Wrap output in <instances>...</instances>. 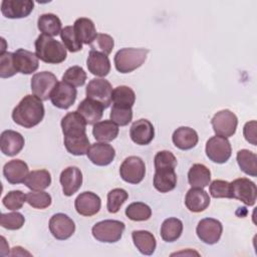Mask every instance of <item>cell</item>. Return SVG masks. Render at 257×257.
<instances>
[{
  "mask_svg": "<svg viewBox=\"0 0 257 257\" xmlns=\"http://www.w3.org/2000/svg\"><path fill=\"white\" fill-rule=\"evenodd\" d=\"M44 105L42 100L33 94L25 95L12 111V118L15 123L25 127L31 128L44 117Z\"/></svg>",
  "mask_w": 257,
  "mask_h": 257,
  "instance_id": "cell-1",
  "label": "cell"
},
{
  "mask_svg": "<svg viewBox=\"0 0 257 257\" xmlns=\"http://www.w3.org/2000/svg\"><path fill=\"white\" fill-rule=\"evenodd\" d=\"M34 45L36 56L45 63L58 64L66 58L65 46L51 36L41 33L35 40Z\"/></svg>",
  "mask_w": 257,
  "mask_h": 257,
  "instance_id": "cell-2",
  "label": "cell"
},
{
  "mask_svg": "<svg viewBox=\"0 0 257 257\" xmlns=\"http://www.w3.org/2000/svg\"><path fill=\"white\" fill-rule=\"evenodd\" d=\"M148 53L147 48H121L114 55V66L120 73H130L144 64Z\"/></svg>",
  "mask_w": 257,
  "mask_h": 257,
  "instance_id": "cell-3",
  "label": "cell"
},
{
  "mask_svg": "<svg viewBox=\"0 0 257 257\" xmlns=\"http://www.w3.org/2000/svg\"><path fill=\"white\" fill-rule=\"evenodd\" d=\"M125 225L118 220H103L93 225L92 236L99 242L115 243L120 240Z\"/></svg>",
  "mask_w": 257,
  "mask_h": 257,
  "instance_id": "cell-4",
  "label": "cell"
},
{
  "mask_svg": "<svg viewBox=\"0 0 257 257\" xmlns=\"http://www.w3.org/2000/svg\"><path fill=\"white\" fill-rule=\"evenodd\" d=\"M58 81L50 71H41L33 74L31 78V91L33 95L44 101L50 98Z\"/></svg>",
  "mask_w": 257,
  "mask_h": 257,
  "instance_id": "cell-5",
  "label": "cell"
},
{
  "mask_svg": "<svg viewBox=\"0 0 257 257\" xmlns=\"http://www.w3.org/2000/svg\"><path fill=\"white\" fill-rule=\"evenodd\" d=\"M119 175L121 179L128 184H140L146 175L144 161L137 156L125 158L119 167Z\"/></svg>",
  "mask_w": 257,
  "mask_h": 257,
  "instance_id": "cell-6",
  "label": "cell"
},
{
  "mask_svg": "<svg viewBox=\"0 0 257 257\" xmlns=\"http://www.w3.org/2000/svg\"><path fill=\"white\" fill-rule=\"evenodd\" d=\"M232 154V148L227 138L215 136L206 143V155L214 163H226Z\"/></svg>",
  "mask_w": 257,
  "mask_h": 257,
  "instance_id": "cell-7",
  "label": "cell"
},
{
  "mask_svg": "<svg viewBox=\"0 0 257 257\" xmlns=\"http://www.w3.org/2000/svg\"><path fill=\"white\" fill-rule=\"evenodd\" d=\"M86 97L99 102L104 108L111 103L112 86L110 82L104 78H93L86 85Z\"/></svg>",
  "mask_w": 257,
  "mask_h": 257,
  "instance_id": "cell-8",
  "label": "cell"
},
{
  "mask_svg": "<svg viewBox=\"0 0 257 257\" xmlns=\"http://www.w3.org/2000/svg\"><path fill=\"white\" fill-rule=\"evenodd\" d=\"M211 124L216 136L228 139L235 134L238 118L233 111L229 109H222L214 114L211 119Z\"/></svg>",
  "mask_w": 257,
  "mask_h": 257,
  "instance_id": "cell-9",
  "label": "cell"
},
{
  "mask_svg": "<svg viewBox=\"0 0 257 257\" xmlns=\"http://www.w3.org/2000/svg\"><path fill=\"white\" fill-rule=\"evenodd\" d=\"M231 199H237L247 206H253L256 202L257 188L254 182L247 178H239L230 183Z\"/></svg>",
  "mask_w": 257,
  "mask_h": 257,
  "instance_id": "cell-10",
  "label": "cell"
},
{
  "mask_svg": "<svg viewBox=\"0 0 257 257\" xmlns=\"http://www.w3.org/2000/svg\"><path fill=\"white\" fill-rule=\"evenodd\" d=\"M223 226L221 222L214 218L202 219L196 228L198 238L209 245L216 244L222 235Z\"/></svg>",
  "mask_w": 257,
  "mask_h": 257,
  "instance_id": "cell-11",
  "label": "cell"
},
{
  "mask_svg": "<svg viewBox=\"0 0 257 257\" xmlns=\"http://www.w3.org/2000/svg\"><path fill=\"white\" fill-rule=\"evenodd\" d=\"M49 231L57 240H66L73 235L75 224L67 215L57 213L49 220Z\"/></svg>",
  "mask_w": 257,
  "mask_h": 257,
  "instance_id": "cell-12",
  "label": "cell"
},
{
  "mask_svg": "<svg viewBox=\"0 0 257 257\" xmlns=\"http://www.w3.org/2000/svg\"><path fill=\"white\" fill-rule=\"evenodd\" d=\"M76 95V88L73 85L62 80L58 82L55 86L50 96V100L54 106L60 109H67L74 103Z\"/></svg>",
  "mask_w": 257,
  "mask_h": 257,
  "instance_id": "cell-13",
  "label": "cell"
},
{
  "mask_svg": "<svg viewBox=\"0 0 257 257\" xmlns=\"http://www.w3.org/2000/svg\"><path fill=\"white\" fill-rule=\"evenodd\" d=\"M34 8L31 0H3L1 2V12L6 18L19 19L27 17Z\"/></svg>",
  "mask_w": 257,
  "mask_h": 257,
  "instance_id": "cell-14",
  "label": "cell"
},
{
  "mask_svg": "<svg viewBox=\"0 0 257 257\" xmlns=\"http://www.w3.org/2000/svg\"><path fill=\"white\" fill-rule=\"evenodd\" d=\"M86 121L77 112L66 113L61 119V128L64 138H77L86 135Z\"/></svg>",
  "mask_w": 257,
  "mask_h": 257,
  "instance_id": "cell-15",
  "label": "cell"
},
{
  "mask_svg": "<svg viewBox=\"0 0 257 257\" xmlns=\"http://www.w3.org/2000/svg\"><path fill=\"white\" fill-rule=\"evenodd\" d=\"M100 198L92 192H83L79 194L74 201L76 212L85 217H91L97 214L100 210Z\"/></svg>",
  "mask_w": 257,
  "mask_h": 257,
  "instance_id": "cell-16",
  "label": "cell"
},
{
  "mask_svg": "<svg viewBox=\"0 0 257 257\" xmlns=\"http://www.w3.org/2000/svg\"><path fill=\"white\" fill-rule=\"evenodd\" d=\"M86 156L92 164L103 167L109 165L113 161L115 151L112 146L108 145L107 143L98 142L90 145Z\"/></svg>",
  "mask_w": 257,
  "mask_h": 257,
  "instance_id": "cell-17",
  "label": "cell"
},
{
  "mask_svg": "<svg viewBox=\"0 0 257 257\" xmlns=\"http://www.w3.org/2000/svg\"><path fill=\"white\" fill-rule=\"evenodd\" d=\"M13 60L17 72L22 74H31L39 66V59L36 54L24 48H19L13 52Z\"/></svg>",
  "mask_w": 257,
  "mask_h": 257,
  "instance_id": "cell-18",
  "label": "cell"
},
{
  "mask_svg": "<svg viewBox=\"0 0 257 257\" xmlns=\"http://www.w3.org/2000/svg\"><path fill=\"white\" fill-rule=\"evenodd\" d=\"M155 136V128L153 123L146 119L140 118L133 122L130 130V137L132 141L140 146L149 145Z\"/></svg>",
  "mask_w": 257,
  "mask_h": 257,
  "instance_id": "cell-19",
  "label": "cell"
},
{
  "mask_svg": "<svg viewBox=\"0 0 257 257\" xmlns=\"http://www.w3.org/2000/svg\"><path fill=\"white\" fill-rule=\"evenodd\" d=\"M59 182L63 194L67 197L72 196L82 185V173L77 167H67L61 172Z\"/></svg>",
  "mask_w": 257,
  "mask_h": 257,
  "instance_id": "cell-20",
  "label": "cell"
},
{
  "mask_svg": "<svg viewBox=\"0 0 257 257\" xmlns=\"http://www.w3.org/2000/svg\"><path fill=\"white\" fill-rule=\"evenodd\" d=\"M24 138L15 131L7 130L2 132L0 137V150L8 157L16 156L24 147Z\"/></svg>",
  "mask_w": 257,
  "mask_h": 257,
  "instance_id": "cell-21",
  "label": "cell"
},
{
  "mask_svg": "<svg viewBox=\"0 0 257 257\" xmlns=\"http://www.w3.org/2000/svg\"><path fill=\"white\" fill-rule=\"evenodd\" d=\"M28 174L29 169L27 164L19 159L9 161L3 167V175L8 183L12 185L23 183Z\"/></svg>",
  "mask_w": 257,
  "mask_h": 257,
  "instance_id": "cell-22",
  "label": "cell"
},
{
  "mask_svg": "<svg viewBox=\"0 0 257 257\" xmlns=\"http://www.w3.org/2000/svg\"><path fill=\"white\" fill-rule=\"evenodd\" d=\"M209 194L201 188H191L185 197L187 209L193 213L203 212L210 205Z\"/></svg>",
  "mask_w": 257,
  "mask_h": 257,
  "instance_id": "cell-23",
  "label": "cell"
},
{
  "mask_svg": "<svg viewBox=\"0 0 257 257\" xmlns=\"http://www.w3.org/2000/svg\"><path fill=\"white\" fill-rule=\"evenodd\" d=\"M86 65L88 71L95 76L104 77L110 71V61L107 55L95 50L89 51L86 59Z\"/></svg>",
  "mask_w": 257,
  "mask_h": 257,
  "instance_id": "cell-24",
  "label": "cell"
},
{
  "mask_svg": "<svg viewBox=\"0 0 257 257\" xmlns=\"http://www.w3.org/2000/svg\"><path fill=\"white\" fill-rule=\"evenodd\" d=\"M153 184L155 189L161 193H168L174 190L177 185V175L175 173V169L163 168L155 170Z\"/></svg>",
  "mask_w": 257,
  "mask_h": 257,
  "instance_id": "cell-25",
  "label": "cell"
},
{
  "mask_svg": "<svg viewBox=\"0 0 257 257\" xmlns=\"http://www.w3.org/2000/svg\"><path fill=\"white\" fill-rule=\"evenodd\" d=\"M172 141L178 149L187 151L193 149L198 144L199 137L194 128L189 126H180L174 132Z\"/></svg>",
  "mask_w": 257,
  "mask_h": 257,
  "instance_id": "cell-26",
  "label": "cell"
},
{
  "mask_svg": "<svg viewBox=\"0 0 257 257\" xmlns=\"http://www.w3.org/2000/svg\"><path fill=\"white\" fill-rule=\"evenodd\" d=\"M103 106L90 98H84L77 106V112L84 118L87 124L96 123L103 114Z\"/></svg>",
  "mask_w": 257,
  "mask_h": 257,
  "instance_id": "cell-27",
  "label": "cell"
},
{
  "mask_svg": "<svg viewBox=\"0 0 257 257\" xmlns=\"http://www.w3.org/2000/svg\"><path fill=\"white\" fill-rule=\"evenodd\" d=\"M92 135L99 143H108L113 141L118 135V125L111 119L97 121L93 124Z\"/></svg>",
  "mask_w": 257,
  "mask_h": 257,
  "instance_id": "cell-28",
  "label": "cell"
},
{
  "mask_svg": "<svg viewBox=\"0 0 257 257\" xmlns=\"http://www.w3.org/2000/svg\"><path fill=\"white\" fill-rule=\"evenodd\" d=\"M73 29L78 39L81 41V43H84V44L90 45L98 34L96 32V29L92 20L86 17L77 18L74 21Z\"/></svg>",
  "mask_w": 257,
  "mask_h": 257,
  "instance_id": "cell-29",
  "label": "cell"
},
{
  "mask_svg": "<svg viewBox=\"0 0 257 257\" xmlns=\"http://www.w3.org/2000/svg\"><path fill=\"white\" fill-rule=\"evenodd\" d=\"M132 238L137 249L144 255H152L157 247V241L153 233L146 230H135Z\"/></svg>",
  "mask_w": 257,
  "mask_h": 257,
  "instance_id": "cell-30",
  "label": "cell"
},
{
  "mask_svg": "<svg viewBox=\"0 0 257 257\" xmlns=\"http://www.w3.org/2000/svg\"><path fill=\"white\" fill-rule=\"evenodd\" d=\"M211 181V172L203 164H194L188 172V182L192 188H201L209 186Z\"/></svg>",
  "mask_w": 257,
  "mask_h": 257,
  "instance_id": "cell-31",
  "label": "cell"
},
{
  "mask_svg": "<svg viewBox=\"0 0 257 257\" xmlns=\"http://www.w3.org/2000/svg\"><path fill=\"white\" fill-rule=\"evenodd\" d=\"M23 184L32 191H43L51 184V176L47 170H36L30 172Z\"/></svg>",
  "mask_w": 257,
  "mask_h": 257,
  "instance_id": "cell-32",
  "label": "cell"
},
{
  "mask_svg": "<svg viewBox=\"0 0 257 257\" xmlns=\"http://www.w3.org/2000/svg\"><path fill=\"white\" fill-rule=\"evenodd\" d=\"M37 26L42 34L48 36H56L61 32V21L53 13H45L39 16Z\"/></svg>",
  "mask_w": 257,
  "mask_h": 257,
  "instance_id": "cell-33",
  "label": "cell"
},
{
  "mask_svg": "<svg viewBox=\"0 0 257 257\" xmlns=\"http://www.w3.org/2000/svg\"><path fill=\"white\" fill-rule=\"evenodd\" d=\"M183 232V222L178 218H168L161 226V237L166 242L178 240Z\"/></svg>",
  "mask_w": 257,
  "mask_h": 257,
  "instance_id": "cell-34",
  "label": "cell"
},
{
  "mask_svg": "<svg viewBox=\"0 0 257 257\" xmlns=\"http://www.w3.org/2000/svg\"><path fill=\"white\" fill-rule=\"evenodd\" d=\"M111 101L112 105L132 108L136 101V93L131 87L119 85L112 89Z\"/></svg>",
  "mask_w": 257,
  "mask_h": 257,
  "instance_id": "cell-35",
  "label": "cell"
},
{
  "mask_svg": "<svg viewBox=\"0 0 257 257\" xmlns=\"http://www.w3.org/2000/svg\"><path fill=\"white\" fill-rule=\"evenodd\" d=\"M237 163L242 172L251 177L257 176V156L255 153L243 149L237 153Z\"/></svg>",
  "mask_w": 257,
  "mask_h": 257,
  "instance_id": "cell-36",
  "label": "cell"
},
{
  "mask_svg": "<svg viewBox=\"0 0 257 257\" xmlns=\"http://www.w3.org/2000/svg\"><path fill=\"white\" fill-rule=\"evenodd\" d=\"M64 146L67 152L73 156H83L86 155L90 143L86 135L77 138H64Z\"/></svg>",
  "mask_w": 257,
  "mask_h": 257,
  "instance_id": "cell-37",
  "label": "cell"
},
{
  "mask_svg": "<svg viewBox=\"0 0 257 257\" xmlns=\"http://www.w3.org/2000/svg\"><path fill=\"white\" fill-rule=\"evenodd\" d=\"M125 216L132 221H147L152 216V209L145 203L135 202L126 207Z\"/></svg>",
  "mask_w": 257,
  "mask_h": 257,
  "instance_id": "cell-38",
  "label": "cell"
},
{
  "mask_svg": "<svg viewBox=\"0 0 257 257\" xmlns=\"http://www.w3.org/2000/svg\"><path fill=\"white\" fill-rule=\"evenodd\" d=\"M128 194L125 190L120 188L112 189L107 194V203L106 208L107 211L111 214H115L119 211L122 204L127 200Z\"/></svg>",
  "mask_w": 257,
  "mask_h": 257,
  "instance_id": "cell-39",
  "label": "cell"
},
{
  "mask_svg": "<svg viewBox=\"0 0 257 257\" xmlns=\"http://www.w3.org/2000/svg\"><path fill=\"white\" fill-rule=\"evenodd\" d=\"M60 37L65 48L70 52H77L82 49V43L78 39L73 26H65L60 32Z\"/></svg>",
  "mask_w": 257,
  "mask_h": 257,
  "instance_id": "cell-40",
  "label": "cell"
},
{
  "mask_svg": "<svg viewBox=\"0 0 257 257\" xmlns=\"http://www.w3.org/2000/svg\"><path fill=\"white\" fill-rule=\"evenodd\" d=\"M62 80L73 85L74 87L82 86L86 80V73L82 67L78 65L67 68L62 75Z\"/></svg>",
  "mask_w": 257,
  "mask_h": 257,
  "instance_id": "cell-41",
  "label": "cell"
},
{
  "mask_svg": "<svg viewBox=\"0 0 257 257\" xmlns=\"http://www.w3.org/2000/svg\"><path fill=\"white\" fill-rule=\"evenodd\" d=\"M51 196L44 191H31L26 194V202L35 209H45L51 205Z\"/></svg>",
  "mask_w": 257,
  "mask_h": 257,
  "instance_id": "cell-42",
  "label": "cell"
},
{
  "mask_svg": "<svg viewBox=\"0 0 257 257\" xmlns=\"http://www.w3.org/2000/svg\"><path fill=\"white\" fill-rule=\"evenodd\" d=\"M26 202V195L19 190H14L8 192L2 199L3 205L11 211H17L22 208Z\"/></svg>",
  "mask_w": 257,
  "mask_h": 257,
  "instance_id": "cell-43",
  "label": "cell"
},
{
  "mask_svg": "<svg viewBox=\"0 0 257 257\" xmlns=\"http://www.w3.org/2000/svg\"><path fill=\"white\" fill-rule=\"evenodd\" d=\"M25 222L24 216L19 212L3 213L0 217V225L8 230H18Z\"/></svg>",
  "mask_w": 257,
  "mask_h": 257,
  "instance_id": "cell-44",
  "label": "cell"
},
{
  "mask_svg": "<svg viewBox=\"0 0 257 257\" xmlns=\"http://www.w3.org/2000/svg\"><path fill=\"white\" fill-rule=\"evenodd\" d=\"M113 46H114L113 38L110 35L104 34V33H98L96 38L90 44L91 50L101 52L105 55L110 54V52L112 51Z\"/></svg>",
  "mask_w": 257,
  "mask_h": 257,
  "instance_id": "cell-45",
  "label": "cell"
},
{
  "mask_svg": "<svg viewBox=\"0 0 257 257\" xmlns=\"http://www.w3.org/2000/svg\"><path fill=\"white\" fill-rule=\"evenodd\" d=\"M110 119L117 125L124 126L133 119V110L128 107H120L112 105L110 110Z\"/></svg>",
  "mask_w": 257,
  "mask_h": 257,
  "instance_id": "cell-46",
  "label": "cell"
},
{
  "mask_svg": "<svg viewBox=\"0 0 257 257\" xmlns=\"http://www.w3.org/2000/svg\"><path fill=\"white\" fill-rule=\"evenodd\" d=\"M17 73L14 65L13 53L12 52H1L0 53V77L8 78Z\"/></svg>",
  "mask_w": 257,
  "mask_h": 257,
  "instance_id": "cell-47",
  "label": "cell"
},
{
  "mask_svg": "<svg viewBox=\"0 0 257 257\" xmlns=\"http://www.w3.org/2000/svg\"><path fill=\"white\" fill-rule=\"evenodd\" d=\"M209 185V193L213 198L231 199V190L229 182L224 180H214Z\"/></svg>",
  "mask_w": 257,
  "mask_h": 257,
  "instance_id": "cell-48",
  "label": "cell"
},
{
  "mask_svg": "<svg viewBox=\"0 0 257 257\" xmlns=\"http://www.w3.org/2000/svg\"><path fill=\"white\" fill-rule=\"evenodd\" d=\"M155 170L163 169V168H171L176 169L177 167V159L173 153L170 151H161L158 152L154 159Z\"/></svg>",
  "mask_w": 257,
  "mask_h": 257,
  "instance_id": "cell-49",
  "label": "cell"
},
{
  "mask_svg": "<svg viewBox=\"0 0 257 257\" xmlns=\"http://www.w3.org/2000/svg\"><path fill=\"white\" fill-rule=\"evenodd\" d=\"M256 128H257V122L256 120H250L247 121L243 127V135L245 140L250 143L253 146H256Z\"/></svg>",
  "mask_w": 257,
  "mask_h": 257,
  "instance_id": "cell-50",
  "label": "cell"
},
{
  "mask_svg": "<svg viewBox=\"0 0 257 257\" xmlns=\"http://www.w3.org/2000/svg\"><path fill=\"white\" fill-rule=\"evenodd\" d=\"M9 255H11V256H23V255H28V256H30L31 254L29 253V252H27V251H25L22 247H20V246H16V247H14V248H12V251H11V253H9Z\"/></svg>",
  "mask_w": 257,
  "mask_h": 257,
  "instance_id": "cell-51",
  "label": "cell"
}]
</instances>
